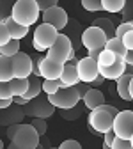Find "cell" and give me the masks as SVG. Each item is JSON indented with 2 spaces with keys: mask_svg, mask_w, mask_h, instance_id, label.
Masks as SVG:
<instances>
[{
  "mask_svg": "<svg viewBox=\"0 0 133 149\" xmlns=\"http://www.w3.org/2000/svg\"><path fill=\"white\" fill-rule=\"evenodd\" d=\"M119 114V110L114 107V105H101L98 108H94L89 112V117H87V123H89V128L96 133H107L110 130H114V119Z\"/></svg>",
  "mask_w": 133,
  "mask_h": 149,
  "instance_id": "obj_1",
  "label": "cell"
},
{
  "mask_svg": "<svg viewBox=\"0 0 133 149\" xmlns=\"http://www.w3.org/2000/svg\"><path fill=\"white\" fill-rule=\"evenodd\" d=\"M39 13L43 11L36 0H16L11 9V18L25 27H32L39 20Z\"/></svg>",
  "mask_w": 133,
  "mask_h": 149,
  "instance_id": "obj_2",
  "label": "cell"
},
{
  "mask_svg": "<svg viewBox=\"0 0 133 149\" xmlns=\"http://www.w3.org/2000/svg\"><path fill=\"white\" fill-rule=\"evenodd\" d=\"M59 34L61 32L50 23L37 25L36 30H34V37H32V46L36 48V52H48L55 45Z\"/></svg>",
  "mask_w": 133,
  "mask_h": 149,
  "instance_id": "obj_3",
  "label": "cell"
},
{
  "mask_svg": "<svg viewBox=\"0 0 133 149\" xmlns=\"http://www.w3.org/2000/svg\"><path fill=\"white\" fill-rule=\"evenodd\" d=\"M39 139H41L39 132H37L30 123L29 124L22 123L18 126V130H16V133H14L11 142H14L20 149H37L39 147Z\"/></svg>",
  "mask_w": 133,
  "mask_h": 149,
  "instance_id": "obj_4",
  "label": "cell"
},
{
  "mask_svg": "<svg viewBox=\"0 0 133 149\" xmlns=\"http://www.w3.org/2000/svg\"><path fill=\"white\" fill-rule=\"evenodd\" d=\"M50 103L55 107V108H61V110H66V108H73L77 107L78 101L82 100V94L78 87H62L59 89V92H55V94H50L48 96Z\"/></svg>",
  "mask_w": 133,
  "mask_h": 149,
  "instance_id": "obj_5",
  "label": "cell"
},
{
  "mask_svg": "<svg viewBox=\"0 0 133 149\" xmlns=\"http://www.w3.org/2000/svg\"><path fill=\"white\" fill-rule=\"evenodd\" d=\"M45 57L48 59H53V61H59V62H69L71 59H75V52H73V45H71V39L66 36V34H59L55 45L46 52Z\"/></svg>",
  "mask_w": 133,
  "mask_h": 149,
  "instance_id": "obj_6",
  "label": "cell"
},
{
  "mask_svg": "<svg viewBox=\"0 0 133 149\" xmlns=\"http://www.w3.org/2000/svg\"><path fill=\"white\" fill-rule=\"evenodd\" d=\"M25 114L29 117H41V119H46L50 116H53V112H55V107L50 103L48 100V94L46 96H37L34 100H30L25 107Z\"/></svg>",
  "mask_w": 133,
  "mask_h": 149,
  "instance_id": "obj_7",
  "label": "cell"
},
{
  "mask_svg": "<svg viewBox=\"0 0 133 149\" xmlns=\"http://www.w3.org/2000/svg\"><path fill=\"white\" fill-rule=\"evenodd\" d=\"M107 41H108V36L100 27H94V25L87 27L82 34V45L87 48V52L89 50H103Z\"/></svg>",
  "mask_w": 133,
  "mask_h": 149,
  "instance_id": "obj_8",
  "label": "cell"
},
{
  "mask_svg": "<svg viewBox=\"0 0 133 149\" xmlns=\"http://www.w3.org/2000/svg\"><path fill=\"white\" fill-rule=\"evenodd\" d=\"M114 132L121 139L133 137V110H121L114 119Z\"/></svg>",
  "mask_w": 133,
  "mask_h": 149,
  "instance_id": "obj_9",
  "label": "cell"
},
{
  "mask_svg": "<svg viewBox=\"0 0 133 149\" xmlns=\"http://www.w3.org/2000/svg\"><path fill=\"white\" fill-rule=\"evenodd\" d=\"M77 69H78V77H80V82H85V84H92L100 77V66H98V61L92 59V57H84L78 61L77 64Z\"/></svg>",
  "mask_w": 133,
  "mask_h": 149,
  "instance_id": "obj_10",
  "label": "cell"
},
{
  "mask_svg": "<svg viewBox=\"0 0 133 149\" xmlns=\"http://www.w3.org/2000/svg\"><path fill=\"white\" fill-rule=\"evenodd\" d=\"M13 68H14V78H29L34 73V59H30V55L20 52L13 57Z\"/></svg>",
  "mask_w": 133,
  "mask_h": 149,
  "instance_id": "obj_11",
  "label": "cell"
},
{
  "mask_svg": "<svg viewBox=\"0 0 133 149\" xmlns=\"http://www.w3.org/2000/svg\"><path fill=\"white\" fill-rule=\"evenodd\" d=\"M69 22V18H68V13L64 7H59V6H55L48 11H43V23H50L53 25L57 30H64L66 25Z\"/></svg>",
  "mask_w": 133,
  "mask_h": 149,
  "instance_id": "obj_12",
  "label": "cell"
},
{
  "mask_svg": "<svg viewBox=\"0 0 133 149\" xmlns=\"http://www.w3.org/2000/svg\"><path fill=\"white\" fill-rule=\"evenodd\" d=\"M64 66H66L64 62L45 57L43 64H41V78L43 80H59L62 71H64Z\"/></svg>",
  "mask_w": 133,
  "mask_h": 149,
  "instance_id": "obj_13",
  "label": "cell"
},
{
  "mask_svg": "<svg viewBox=\"0 0 133 149\" xmlns=\"http://www.w3.org/2000/svg\"><path fill=\"white\" fill-rule=\"evenodd\" d=\"M25 108L22 105L13 103L9 108H2V116H0V121H2V126H11V124H22L23 117H25Z\"/></svg>",
  "mask_w": 133,
  "mask_h": 149,
  "instance_id": "obj_14",
  "label": "cell"
},
{
  "mask_svg": "<svg viewBox=\"0 0 133 149\" xmlns=\"http://www.w3.org/2000/svg\"><path fill=\"white\" fill-rule=\"evenodd\" d=\"M80 59H71L69 62H66L64 66V71L61 74V82H62V87H75L80 84V77H78V69H77V64H78Z\"/></svg>",
  "mask_w": 133,
  "mask_h": 149,
  "instance_id": "obj_15",
  "label": "cell"
},
{
  "mask_svg": "<svg viewBox=\"0 0 133 149\" xmlns=\"http://www.w3.org/2000/svg\"><path fill=\"white\" fill-rule=\"evenodd\" d=\"M126 71H128V64H126V61L123 57H119L116 64H112V66H108L105 69H100V73L105 77V80H117Z\"/></svg>",
  "mask_w": 133,
  "mask_h": 149,
  "instance_id": "obj_16",
  "label": "cell"
},
{
  "mask_svg": "<svg viewBox=\"0 0 133 149\" xmlns=\"http://www.w3.org/2000/svg\"><path fill=\"white\" fill-rule=\"evenodd\" d=\"M82 100H84V105H85L89 110H94V108L105 105V94H103L100 89H96V87H91V89L87 91V94H85Z\"/></svg>",
  "mask_w": 133,
  "mask_h": 149,
  "instance_id": "obj_17",
  "label": "cell"
},
{
  "mask_svg": "<svg viewBox=\"0 0 133 149\" xmlns=\"http://www.w3.org/2000/svg\"><path fill=\"white\" fill-rule=\"evenodd\" d=\"M131 78H133V73H124L123 77H119L116 80V87H117V94L121 96V100L124 101H131V96H130V84H131Z\"/></svg>",
  "mask_w": 133,
  "mask_h": 149,
  "instance_id": "obj_18",
  "label": "cell"
},
{
  "mask_svg": "<svg viewBox=\"0 0 133 149\" xmlns=\"http://www.w3.org/2000/svg\"><path fill=\"white\" fill-rule=\"evenodd\" d=\"M14 78V68H13V57L0 55V82H11Z\"/></svg>",
  "mask_w": 133,
  "mask_h": 149,
  "instance_id": "obj_19",
  "label": "cell"
},
{
  "mask_svg": "<svg viewBox=\"0 0 133 149\" xmlns=\"http://www.w3.org/2000/svg\"><path fill=\"white\" fill-rule=\"evenodd\" d=\"M29 82H30V85H29V91H27V94L23 96L25 100H34V98H37L43 92V80H41V77H29Z\"/></svg>",
  "mask_w": 133,
  "mask_h": 149,
  "instance_id": "obj_20",
  "label": "cell"
},
{
  "mask_svg": "<svg viewBox=\"0 0 133 149\" xmlns=\"http://www.w3.org/2000/svg\"><path fill=\"white\" fill-rule=\"evenodd\" d=\"M6 23H7L9 30H11V36H13V39H18V41H22L23 37L29 34V27H25V25H22V23H18V22H14L11 16H9L7 20H6Z\"/></svg>",
  "mask_w": 133,
  "mask_h": 149,
  "instance_id": "obj_21",
  "label": "cell"
},
{
  "mask_svg": "<svg viewBox=\"0 0 133 149\" xmlns=\"http://www.w3.org/2000/svg\"><path fill=\"white\" fill-rule=\"evenodd\" d=\"M105 48L110 50V52H114L117 57H123V59L126 57V53H128V48L124 46L121 37H110V39L107 41V45H105Z\"/></svg>",
  "mask_w": 133,
  "mask_h": 149,
  "instance_id": "obj_22",
  "label": "cell"
},
{
  "mask_svg": "<svg viewBox=\"0 0 133 149\" xmlns=\"http://www.w3.org/2000/svg\"><path fill=\"white\" fill-rule=\"evenodd\" d=\"M9 85H11V91L14 96H25L30 82H29V78H13L9 82Z\"/></svg>",
  "mask_w": 133,
  "mask_h": 149,
  "instance_id": "obj_23",
  "label": "cell"
},
{
  "mask_svg": "<svg viewBox=\"0 0 133 149\" xmlns=\"http://www.w3.org/2000/svg\"><path fill=\"white\" fill-rule=\"evenodd\" d=\"M117 59H119V57H117V55L114 53V52L103 48L101 55L98 57V66H100V69H105V68H108V66H112V64H116Z\"/></svg>",
  "mask_w": 133,
  "mask_h": 149,
  "instance_id": "obj_24",
  "label": "cell"
},
{
  "mask_svg": "<svg viewBox=\"0 0 133 149\" xmlns=\"http://www.w3.org/2000/svg\"><path fill=\"white\" fill-rule=\"evenodd\" d=\"M92 25H94V27H100V29L108 36V39H110V37H116V29H117V27H114V23H112L110 20H107V18H98V20L92 22Z\"/></svg>",
  "mask_w": 133,
  "mask_h": 149,
  "instance_id": "obj_25",
  "label": "cell"
},
{
  "mask_svg": "<svg viewBox=\"0 0 133 149\" xmlns=\"http://www.w3.org/2000/svg\"><path fill=\"white\" fill-rule=\"evenodd\" d=\"M101 4L107 13H121L126 6V0H101Z\"/></svg>",
  "mask_w": 133,
  "mask_h": 149,
  "instance_id": "obj_26",
  "label": "cell"
},
{
  "mask_svg": "<svg viewBox=\"0 0 133 149\" xmlns=\"http://www.w3.org/2000/svg\"><path fill=\"white\" fill-rule=\"evenodd\" d=\"M16 53H20V41L13 39L6 46H0V55H7V57H14Z\"/></svg>",
  "mask_w": 133,
  "mask_h": 149,
  "instance_id": "obj_27",
  "label": "cell"
},
{
  "mask_svg": "<svg viewBox=\"0 0 133 149\" xmlns=\"http://www.w3.org/2000/svg\"><path fill=\"white\" fill-rule=\"evenodd\" d=\"M59 89H62V82L61 80H43V92L45 94H55L59 92Z\"/></svg>",
  "mask_w": 133,
  "mask_h": 149,
  "instance_id": "obj_28",
  "label": "cell"
},
{
  "mask_svg": "<svg viewBox=\"0 0 133 149\" xmlns=\"http://www.w3.org/2000/svg\"><path fill=\"white\" fill-rule=\"evenodd\" d=\"M61 116H62V119H66V121H75V119H78V117L82 116V108L77 105V107H73V108L61 110Z\"/></svg>",
  "mask_w": 133,
  "mask_h": 149,
  "instance_id": "obj_29",
  "label": "cell"
},
{
  "mask_svg": "<svg viewBox=\"0 0 133 149\" xmlns=\"http://www.w3.org/2000/svg\"><path fill=\"white\" fill-rule=\"evenodd\" d=\"M11 41H13L11 30H9V27H7V23L2 22V23H0V46H6V45L11 43Z\"/></svg>",
  "mask_w": 133,
  "mask_h": 149,
  "instance_id": "obj_30",
  "label": "cell"
},
{
  "mask_svg": "<svg viewBox=\"0 0 133 149\" xmlns=\"http://www.w3.org/2000/svg\"><path fill=\"white\" fill-rule=\"evenodd\" d=\"M82 7L89 13H96V11H103V4L101 0H82Z\"/></svg>",
  "mask_w": 133,
  "mask_h": 149,
  "instance_id": "obj_31",
  "label": "cell"
},
{
  "mask_svg": "<svg viewBox=\"0 0 133 149\" xmlns=\"http://www.w3.org/2000/svg\"><path fill=\"white\" fill-rule=\"evenodd\" d=\"M30 124L37 130V132H39L41 137L46 133V128H48V126H46V121H45V119H41V117H32V123H30Z\"/></svg>",
  "mask_w": 133,
  "mask_h": 149,
  "instance_id": "obj_32",
  "label": "cell"
},
{
  "mask_svg": "<svg viewBox=\"0 0 133 149\" xmlns=\"http://www.w3.org/2000/svg\"><path fill=\"white\" fill-rule=\"evenodd\" d=\"M9 98H14L9 82H0V100H9Z\"/></svg>",
  "mask_w": 133,
  "mask_h": 149,
  "instance_id": "obj_33",
  "label": "cell"
},
{
  "mask_svg": "<svg viewBox=\"0 0 133 149\" xmlns=\"http://www.w3.org/2000/svg\"><path fill=\"white\" fill-rule=\"evenodd\" d=\"M112 149H133V146H131V140L116 137V140H114V144H112Z\"/></svg>",
  "mask_w": 133,
  "mask_h": 149,
  "instance_id": "obj_34",
  "label": "cell"
},
{
  "mask_svg": "<svg viewBox=\"0 0 133 149\" xmlns=\"http://www.w3.org/2000/svg\"><path fill=\"white\" fill-rule=\"evenodd\" d=\"M130 30H133V22H123V23L116 29V37H121V39H123V36H124L126 32H130Z\"/></svg>",
  "mask_w": 133,
  "mask_h": 149,
  "instance_id": "obj_35",
  "label": "cell"
},
{
  "mask_svg": "<svg viewBox=\"0 0 133 149\" xmlns=\"http://www.w3.org/2000/svg\"><path fill=\"white\" fill-rule=\"evenodd\" d=\"M59 149H82V146H80V142H78V140L68 139V140H64V142L59 146Z\"/></svg>",
  "mask_w": 133,
  "mask_h": 149,
  "instance_id": "obj_36",
  "label": "cell"
},
{
  "mask_svg": "<svg viewBox=\"0 0 133 149\" xmlns=\"http://www.w3.org/2000/svg\"><path fill=\"white\" fill-rule=\"evenodd\" d=\"M36 2L39 4L41 11H48V9H52V7H55L59 4V0H36Z\"/></svg>",
  "mask_w": 133,
  "mask_h": 149,
  "instance_id": "obj_37",
  "label": "cell"
},
{
  "mask_svg": "<svg viewBox=\"0 0 133 149\" xmlns=\"http://www.w3.org/2000/svg\"><path fill=\"white\" fill-rule=\"evenodd\" d=\"M43 55H39V57H36L34 59V77H41V64H43Z\"/></svg>",
  "mask_w": 133,
  "mask_h": 149,
  "instance_id": "obj_38",
  "label": "cell"
},
{
  "mask_svg": "<svg viewBox=\"0 0 133 149\" xmlns=\"http://www.w3.org/2000/svg\"><path fill=\"white\" fill-rule=\"evenodd\" d=\"M123 43H124V46L128 50H133V30H130V32H126L123 36Z\"/></svg>",
  "mask_w": 133,
  "mask_h": 149,
  "instance_id": "obj_39",
  "label": "cell"
},
{
  "mask_svg": "<svg viewBox=\"0 0 133 149\" xmlns=\"http://www.w3.org/2000/svg\"><path fill=\"white\" fill-rule=\"evenodd\" d=\"M18 126H20V124H11V126H7V139L9 140H13V137H14V133H16V130H18Z\"/></svg>",
  "mask_w": 133,
  "mask_h": 149,
  "instance_id": "obj_40",
  "label": "cell"
},
{
  "mask_svg": "<svg viewBox=\"0 0 133 149\" xmlns=\"http://www.w3.org/2000/svg\"><path fill=\"white\" fill-rule=\"evenodd\" d=\"M13 103H14V98H9V100H0V108H9Z\"/></svg>",
  "mask_w": 133,
  "mask_h": 149,
  "instance_id": "obj_41",
  "label": "cell"
},
{
  "mask_svg": "<svg viewBox=\"0 0 133 149\" xmlns=\"http://www.w3.org/2000/svg\"><path fill=\"white\" fill-rule=\"evenodd\" d=\"M103 82H105V77H103V74H100V77H98L96 80H94V82L91 84V87H96V89H98V87H100Z\"/></svg>",
  "mask_w": 133,
  "mask_h": 149,
  "instance_id": "obj_42",
  "label": "cell"
},
{
  "mask_svg": "<svg viewBox=\"0 0 133 149\" xmlns=\"http://www.w3.org/2000/svg\"><path fill=\"white\" fill-rule=\"evenodd\" d=\"M101 52H103V50H89V52H87V55H89V57H92V59H96V61H98V57L101 55Z\"/></svg>",
  "mask_w": 133,
  "mask_h": 149,
  "instance_id": "obj_43",
  "label": "cell"
},
{
  "mask_svg": "<svg viewBox=\"0 0 133 149\" xmlns=\"http://www.w3.org/2000/svg\"><path fill=\"white\" fill-rule=\"evenodd\" d=\"M14 103H16V105H22V107H25V105L29 103V100H25L23 96H14Z\"/></svg>",
  "mask_w": 133,
  "mask_h": 149,
  "instance_id": "obj_44",
  "label": "cell"
},
{
  "mask_svg": "<svg viewBox=\"0 0 133 149\" xmlns=\"http://www.w3.org/2000/svg\"><path fill=\"white\" fill-rule=\"evenodd\" d=\"M124 61H126V64H128V66H133V50H128Z\"/></svg>",
  "mask_w": 133,
  "mask_h": 149,
  "instance_id": "obj_45",
  "label": "cell"
},
{
  "mask_svg": "<svg viewBox=\"0 0 133 149\" xmlns=\"http://www.w3.org/2000/svg\"><path fill=\"white\" fill-rule=\"evenodd\" d=\"M130 96H131V101H133V78H131V84H130Z\"/></svg>",
  "mask_w": 133,
  "mask_h": 149,
  "instance_id": "obj_46",
  "label": "cell"
},
{
  "mask_svg": "<svg viewBox=\"0 0 133 149\" xmlns=\"http://www.w3.org/2000/svg\"><path fill=\"white\" fill-rule=\"evenodd\" d=\"M7 149H20V147H18V146H16V144H14V142H11V144H9V146H7Z\"/></svg>",
  "mask_w": 133,
  "mask_h": 149,
  "instance_id": "obj_47",
  "label": "cell"
},
{
  "mask_svg": "<svg viewBox=\"0 0 133 149\" xmlns=\"http://www.w3.org/2000/svg\"><path fill=\"white\" fill-rule=\"evenodd\" d=\"M130 140H131V146H133V137H131V139H130Z\"/></svg>",
  "mask_w": 133,
  "mask_h": 149,
  "instance_id": "obj_48",
  "label": "cell"
},
{
  "mask_svg": "<svg viewBox=\"0 0 133 149\" xmlns=\"http://www.w3.org/2000/svg\"><path fill=\"white\" fill-rule=\"evenodd\" d=\"M50 149H59V147H50Z\"/></svg>",
  "mask_w": 133,
  "mask_h": 149,
  "instance_id": "obj_49",
  "label": "cell"
},
{
  "mask_svg": "<svg viewBox=\"0 0 133 149\" xmlns=\"http://www.w3.org/2000/svg\"><path fill=\"white\" fill-rule=\"evenodd\" d=\"M37 149H41V147H37Z\"/></svg>",
  "mask_w": 133,
  "mask_h": 149,
  "instance_id": "obj_50",
  "label": "cell"
}]
</instances>
